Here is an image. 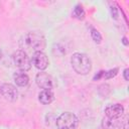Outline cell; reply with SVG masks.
Returning <instances> with one entry per match:
<instances>
[{
	"label": "cell",
	"mask_w": 129,
	"mask_h": 129,
	"mask_svg": "<svg viewBox=\"0 0 129 129\" xmlns=\"http://www.w3.org/2000/svg\"><path fill=\"white\" fill-rule=\"evenodd\" d=\"M71 63L74 71L79 75H87L92 70L91 58L83 52H75L71 57Z\"/></svg>",
	"instance_id": "obj_1"
},
{
	"label": "cell",
	"mask_w": 129,
	"mask_h": 129,
	"mask_svg": "<svg viewBox=\"0 0 129 129\" xmlns=\"http://www.w3.org/2000/svg\"><path fill=\"white\" fill-rule=\"evenodd\" d=\"M24 45L35 51H42L45 48V38L44 36L36 31H31L25 34L24 36Z\"/></svg>",
	"instance_id": "obj_2"
},
{
	"label": "cell",
	"mask_w": 129,
	"mask_h": 129,
	"mask_svg": "<svg viewBox=\"0 0 129 129\" xmlns=\"http://www.w3.org/2000/svg\"><path fill=\"white\" fill-rule=\"evenodd\" d=\"M78 124L79 119L72 112H63L56 119L57 129H76Z\"/></svg>",
	"instance_id": "obj_3"
},
{
	"label": "cell",
	"mask_w": 129,
	"mask_h": 129,
	"mask_svg": "<svg viewBox=\"0 0 129 129\" xmlns=\"http://www.w3.org/2000/svg\"><path fill=\"white\" fill-rule=\"evenodd\" d=\"M13 62L19 70L23 72L28 71L31 68L30 59L27 56L26 52H24L23 50H16L13 53Z\"/></svg>",
	"instance_id": "obj_4"
},
{
	"label": "cell",
	"mask_w": 129,
	"mask_h": 129,
	"mask_svg": "<svg viewBox=\"0 0 129 129\" xmlns=\"http://www.w3.org/2000/svg\"><path fill=\"white\" fill-rule=\"evenodd\" d=\"M35 82H36V85L43 90H50L51 91V89L54 86L52 77L50 75H48L47 73H44V72H40L36 75Z\"/></svg>",
	"instance_id": "obj_5"
},
{
	"label": "cell",
	"mask_w": 129,
	"mask_h": 129,
	"mask_svg": "<svg viewBox=\"0 0 129 129\" xmlns=\"http://www.w3.org/2000/svg\"><path fill=\"white\" fill-rule=\"evenodd\" d=\"M0 93L2 95V97L9 101V102H14L17 100V97H18V92H17V89L12 85V84H8V83H5V84H2L1 87H0Z\"/></svg>",
	"instance_id": "obj_6"
},
{
	"label": "cell",
	"mask_w": 129,
	"mask_h": 129,
	"mask_svg": "<svg viewBox=\"0 0 129 129\" xmlns=\"http://www.w3.org/2000/svg\"><path fill=\"white\" fill-rule=\"evenodd\" d=\"M124 114V107L121 104H110L105 108V115L111 119L122 118Z\"/></svg>",
	"instance_id": "obj_7"
},
{
	"label": "cell",
	"mask_w": 129,
	"mask_h": 129,
	"mask_svg": "<svg viewBox=\"0 0 129 129\" xmlns=\"http://www.w3.org/2000/svg\"><path fill=\"white\" fill-rule=\"evenodd\" d=\"M32 63L34 67L40 71L45 70L48 67V57L43 51H35L32 55Z\"/></svg>",
	"instance_id": "obj_8"
},
{
	"label": "cell",
	"mask_w": 129,
	"mask_h": 129,
	"mask_svg": "<svg viewBox=\"0 0 129 129\" xmlns=\"http://www.w3.org/2000/svg\"><path fill=\"white\" fill-rule=\"evenodd\" d=\"M123 121L121 118L119 119H111L105 117L102 120V128L103 129H122Z\"/></svg>",
	"instance_id": "obj_9"
},
{
	"label": "cell",
	"mask_w": 129,
	"mask_h": 129,
	"mask_svg": "<svg viewBox=\"0 0 129 129\" xmlns=\"http://www.w3.org/2000/svg\"><path fill=\"white\" fill-rule=\"evenodd\" d=\"M54 100V95L50 90H42L38 94V101L43 105H48Z\"/></svg>",
	"instance_id": "obj_10"
},
{
	"label": "cell",
	"mask_w": 129,
	"mask_h": 129,
	"mask_svg": "<svg viewBox=\"0 0 129 129\" xmlns=\"http://www.w3.org/2000/svg\"><path fill=\"white\" fill-rule=\"evenodd\" d=\"M14 82L19 87H26L29 83V78L24 72H17L13 75Z\"/></svg>",
	"instance_id": "obj_11"
},
{
	"label": "cell",
	"mask_w": 129,
	"mask_h": 129,
	"mask_svg": "<svg viewBox=\"0 0 129 129\" xmlns=\"http://www.w3.org/2000/svg\"><path fill=\"white\" fill-rule=\"evenodd\" d=\"M73 16H74L75 18L79 19V20H83V19L85 18L86 12H85V10H84V8H83L82 5L78 4V5L75 6V8H74V10H73Z\"/></svg>",
	"instance_id": "obj_12"
},
{
	"label": "cell",
	"mask_w": 129,
	"mask_h": 129,
	"mask_svg": "<svg viewBox=\"0 0 129 129\" xmlns=\"http://www.w3.org/2000/svg\"><path fill=\"white\" fill-rule=\"evenodd\" d=\"M119 72V69L118 68H114V69H111L109 71H103V74H102V79L103 80H109V79H112L114 77L117 76Z\"/></svg>",
	"instance_id": "obj_13"
},
{
	"label": "cell",
	"mask_w": 129,
	"mask_h": 129,
	"mask_svg": "<svg viewBox=\"0 0 129 129\" xmlns=\"http://www.w3.org/2000/svg\"><path fill=\"white\" fill-rule=\"evenodd\" d=\"M91 36H92L93 40L96 43H100L102 41V35L100 34V32L96 28H92L91 29Z\"/></svg>",
	"instance_id": "obj_14"
},
{
	"label": "cell",
	"mask_w": 129,
	"mask_h": 129,
	"mask_svg": "<svg viewBox=\"0 0 129 129\" xmlns=\"http://www.w3.org/2000/svg\"><path fill=\"white\" fill-rule=\"evenodd\" d=\"M111 14H112V17L114 19H117L118 18V11H117V8L116 7H114V6L111 7Z\"/></svg>",
	"instance_id": "obj_15"
},
{
	"label": "cell",
	"mask_w": 129,
	"mask_h": 129,
	"mask_svg": "<svg viewBox=\"0 0 129 129\" xmlns=\"http://www.w3.org/2000/svg\"><path fill=\"white\" fill-rule=\"evenodd\" d=\"M128 74H129V69H125V70H124V72H123V75H124V79H125V81H129Z\"/></svg>",
	"instance_id": "obj_16"
},
{
	"label": "cell",
	"mask_w": 129,
	"mask_h": 129,
	"mask_svg": "<svg viewBox=\"0 0 129 129\" xmlns=\"http://www.w3.org/2000/svg\"><path fill=\"white\" fill-rule=\"evenodd\" d=\"M122 42H123V43H124L125 45H128V41H127V38H126L125 36H124V37L122 38Z\"/></svg>",
	"instance_id": "obj_17"
},
{
	"label": "cell",
	"mask_w": 129,
	"mask_h": 129,
	"mask_svg": "<svg viewBox=\"0 0 129 129\" xmlns=\"http://www.w3.org/2000/svg\"><path fill=\"white\" fill-rule=\"evenodd\" d=\"M1 58H2V49L0 47V60H1Z\"/></svg>",
	"instance_id": "obj_18"
}]
</instances>
